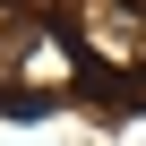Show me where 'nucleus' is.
Returning a JSON list of instances; mask_svg holds the SVG:
<instances>
[{
    "mask_svg": "<svg viewBox=\"0 0 146 146\" xmlns=\"http://www.w3.org/2000/svg\"><path fill=\"white\" fill-rule=\"evenodd\" d=\"M69 43L95 69H146V9L137 0H69Z\"/></svg>",
    "mask_w": 146,
    "mask_h": 146,
    "instance_id": "nucleus-1",
    "label": "nucleus"
}]
</instances>
